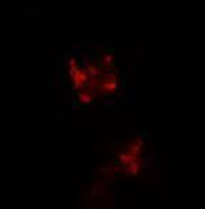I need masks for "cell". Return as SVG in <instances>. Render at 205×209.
I'll return each mask as SVG.
<instances>
[{
    "label": "cell",
    "mask_w": 205,
    "mask_h": 209,
    "mask_svg": "<svg viewBox=\"0 0 205 209\" xmlns=\"http://www.w3.org/2000/svg\"><path fill=\"white\" fill-rule=\"evenodd\" d=\"M144 167L146 168V172H148L149 176L156 175V157H155V154L149 153L144 157Z\"/></svg>",
    "instance_id": "obj_1"
},
{
    "label": "cell",
    "mask_w": 205,
    "mask_h": 209,
    "mask_svg": "<svg viewBox=\"0 0 205 209\" xmlns=\"http://www.w3.org/2000/svg\"><path fill=\"white\" fill-rule=\"evenodd\" d=\"M116 161L119 163V164H131V163L137 161V157H134L133 154H130L129 152H126V153H123V152H118L116 153Z\"/></svg>",
    "instance_id": "obj_2"
},
{
    "label": "cell",
    "mask_w": 205,
    "mask_h": 209,
    "mask_svg": "<svg viewBox=\"0 0 205 209\" xmlns=\"http://www.w3.org/2000/svg\"><path fill=\"white\" fill-rule=\"evenodd\" d=\"M108 192L107 189V185L104 182H98V183H95L92 186V198L93 197H101V195H105Z\"/></svg>",
    "instance_id": "obj_3"
},
{
    "label": "cell",
    "mask_w": 205,
    "mask_h": 209,
    "mask_svg": "<svg viewBox=\"0 0 205 209\" xmlns=\"http://www.w3.org/2000/svg\"><path fill=\"white\" fill-rule=\"evenodd\" d=\"M77 98H78V101H81L82 104H86V105H90V104L93 103L92 94L86 93V92H79V93H77Z\"/></svg>",
    "instance_id": "obj_4"
},
{
    "label": "cell",
    "mask_w": 205,
    "mask_h": 209,
    "mask_svg": "<svg viewBox=\"0 0 205 209\" xmlns=\"http://www.w3.org/2000/svg\"><path fill=\"white\" fill-rule=\"evenodd\" d=\"M141 167L142 165L140 164L138 161H134V163H131V164H129L127 165V168H129V176H137L138 175V172H140V170H141Z\"/></svg>",
    "instance_id": "obj_5"
},
{
    "label": "cell",
    "mask_w": 205,
    "mask_h": 209,
    "mask_svg": "<svg viewBox=\"0 0 205 209\" xmlns=\"http://www.w3.org/2000/svg\"><path fill=\"white\" fill-rule=\"evenodd\" d=\"M62 60H63V64L67 66V68L74 67V66H78L77 64V59H75V58H71V56L67 55V53L62 56Z\"/></svg>",
    "instance_id": "obj_6"
},
{
    "label": "cell",
    "mask_w": 205,
    "mask_h": 209,
    "mask_svg": "<svg viewBox=\"0 0 205 209\" xmlns=\"http://www.w3.org/2000/svg\"><path fill=\"white\" fill-rule=\"evenodd\" d=\"M129 98H130V108H135L137 107V100H138V94H137L135 89H131L129 93Z\"/></svg>",
    "instance_id": "obj_7"
},
{
    "label": "cell",
    "mask_w": 205,
    "mask_h": 209,
    "mask_svg": "<svg viewBox=\"0 0 205 209\" xmlns=\"http://www.w3.org/2000/svg\"><path fill=\"white\" fill-rule=\"evenodd\" d=\"M101 63L104 66H108V67H111V64L113 63V55L112 53H104V55L101 56Z\"/></svg>",
    "instance_id": "obj_8"
},
{
    "label": "cell",
    "mask_w": 205,
    "mask_h": 209,
    "mask_svg": "<svg viewBox=\"0 0 205 209\" xmlns=\"http://www.w3.org/2000/svg\"><path fill=\"white\" fill-rule=\"evenodd\" d=\"M127 150H129V153H130V154H133L134 157H138V156H140V153H141V148L138 146V145H137V144L130 145V146L127 148Z\"/></svg>",
    "instance_id": "obj_9"
},
{
    "label": "cell",
    "mask_w": 205,
    "mask_h": 209,
    "mask_svg": "<svg viewBox=\"0 0 205 209\" xmlns=\"http://www.w3.org/2000/svg\"><path fill=\"white\" fill-rule=\"evenodd\" d=\"M103 105H105V107H115L116 105L115 97H113V96H110L108 98H105V100L103 101Z\"/></svg>",
    "instance_id": "obj_10"
},
{
    "label": "cell",
    "mask_w": 205,
    "mask_h": 209,
    "mask_svg": "<svg viewBox=\"0 0 205 209\" xmlns=\"http://www.w3.org/2000/svg\"><path fill=\"white\" fill-rule=\"evenodd\" d=\"M103 51H105V47L103 44H95L92 48V52L95 53V55H98V53H101Z\"/></svg>",
    "instance_id": "obj_11"
},
{
    "label": "cell",
    "mask_w": 205,
    "mask_h": 209,
    "mask_svg": "<svg viewBox=\"0 0 205 209\" xmlns=\"http://www.w3.org/2000/svg\"><path fill=\"white\" fill-rule=\"evenodd\" d=\"M85 209H93V201H92V197H85Z\"/></svg>",
    "instance_id": "obj_12"
},
{
    "label": "cell",
    "mask_w": 205,
    "mask_h": 209,
    "mask_svg": "<svg viewBox=\"0 0 205 209\" xmlns=\"http://www.w3.org/2000/svg\"><path fill=\"white\" fill-rule=\"evenodd\" d=\"M78 107V101H77V97L73 96L71 100H70V109H75Z\"/></svg>",
    "instance_id": "obj_13"
},
{
    "label": "cell",
    "mask_w": 205,
    "mask_h": 209,
    "mask_svg": "<svg viewBox=\"0 0 205 209\" xmlns=\"http://www.w3.org/2000/svg\"><path fill=\"white\" fill-rule=\"evenodd\" d=\"M100 172H101L103 175L110 174V172H112V167H108V165H104V167H101V168H100Z\"/></svg>",
    "instance_id": "obj_14"
},
{
    "label": "cell",
    "mask_w": 205,
    "mask_h": 209,
    "mask_svg": "<svg viewBox=\"0 0 205 209\" xmlns=\"http://www.w3.org/2000/svg\"><path fill=\"white\" fill-rule=\"evenodd\" d=\"M104 178H105V180H107V182H113V180H115V178H116V175L113 174V172H110V174H105Z\"/></svg>",
    "instance_id": "obj_15"
},
{
    "label": "cell",
    "mask_w": 205,
    "mask_h": 209,
    "mask_svg": "<svg viewBox=\"0 0 205 209\" xmlns=\"http://www.w3.org/2000/svg\"><path fill=\"white\" fill-rule=\"evenodd\" d=\"M120 170H122V167H120V164H119V163H116V164L112 167V172H113L115 175H119V174H120Z\"/></svg>",
    "instance_id": "obj_16"
},
{
    "label": "cell",
    "mask_w": 205,
    "mask_h": 209,
    "mask_svg": "<svg viewBox=\"0 0 205 209\" xmlns=\"http://www.w3.org/2000/svg\"><path fill=\"white\" fill-rule=\"evenodd\" d=\"M70 51H71L73 53H75V55H77L78 51H79V45L75 44V42H74V44H71V45H70Z\"/></svg>",
    "instance_id": "obj_17"
},
{
    "label": "cell",
    "mask_w": 205,
    "mask_h": 209,
    "mask_svg": "<svg viewBox=\"0 0 205 209\" xmlns=\"http://www.w3.org/2000/svg\"><path fill=\"white\" fill-rule=\"evenodd\" d=\"M135 144L138 145L140 148H142V146H145V139H142V138H137V139H135Z\"/></svg>",
    "instance_id": "obj_18"
},
{
    "label": "cell",
    "mask_w": 205,
    "mask_h": 209,
    "mask_svg": "<svg viewBox=\"0 0 205 209\" xmlns=\"http://www.w3.org/2000/svg\"><path fill=\"white\" fill-rule=\"evenodd\" d=\"M149 136H151V133L149 131H141V138L142 139H148Z\"/></svg>",
    "instance_id": "obj_19"
}]
</instances>
